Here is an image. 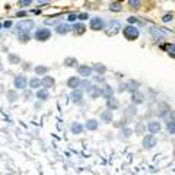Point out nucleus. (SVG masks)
Segmentation results:
<instances>
[{"label":"nucleus","mask_w":175,"mask_h":175,"mask_svg":"<svg viewBox=\"0 0 175 175\" xmlns=\"http://www.w3.org/2000/svg\"><path fill=\"white\" fill-rule=\"evenodd\" d=\"M123 35H124V38L127 41H136L139 38V35H140V31H139V28L134 26V25H126V26L123 28Z\"/></svg>","instance_id":"f257e3e1"},{"label":"nucleus","mask_w":175,"mask_h":175,"mask_svg":"<svg viewBox=\"0 0 175 175\" xmlns=\"http://www.w3.org/2000/svg\"><path fill=\"white\" fill-rule=\"evenodd\" d=\"M149 34L152 35L153 39H156V41H162L165 39L168 35H169V31L168 29H165V28H159V26H150L149 28Z\"/></svg>","instance_id":"f03ea898"},{"label":"nucleus","mask_w":175,"mask_h":175,"mask_svg":"<svg viewBox=\"0 0 175 175\" xmlns=\"http://www.w3.org/2000/svg\"><path fill=\"white\" fill-rule=\"evenodd\" d=\"M34 26V21L32 19H25L16 23V31L18 34H29V31Z\"/></svg>","instance_id":"7ed1b4c3"},{"label":"nucleus","mask_w":175,"mask_h":175,"mask_svg":"<svg viewBox=\"0 0 175 175\" xmlns=\"http://www.w3.org/2000/svg\"><path fill=\"white\" fill-rule=\"evenodd\" d=\"M169 112H171L169 104H166V102H164V101L158 102V107H156V115H158L159 118H165L166 115H169Z\"/></svg>","instance_id":"20e7f679"},{"label":"nucleus","mask_w":175,"mask_h":175,"mask_svg":"<svg viewBox=\"0 0 175 175\" xmlns=\"http://www.w3.org/2000/svg\"><path fill=\"white\" fill-rule=\"evenodd\" d=\"M142 144H143V149H146V150H150V149H153L155 146H156V144H158V140H156L155 134H146V136L143 137Z\"/></svg>","instance_id":"39448f33"},{"label":"nucleus","mask_w":175,"mask_h":175,"mask_svg":"<svg viewBox=\"0 0 175 175\" xmlns=\"http://www.w3.org/2000/svg\"><path fill=\"white\" fill-rule=\"evenodd\" d=\"M35 39L37 41H47V39L51 37V31H50L48 28H39L35 31Z\"/></svg>","instance_id":"423d86ee"},{"label":"nucleus","mask_w":175,"mask_h":175,"mask_svg":"<svg viewBox=\"0 0 175 175\" xmlns=\"http://www.w3.org/2000/svg\"><path fill=\"white\" fill-rule=\"evenodd\" d=\"M105 26V22L102 18H92L91 19V23H89V28L92 29V31H101V29H104Z\"/></svg>","instance_id":"0eeeda50"},{"label":"nucleus","mask_w":175,"mask_h":175,"mask_svg":"<svg viewBox=\"0 0 175 175\" xmlns=\"http://www.w3.org/2000/svg\"><path fill=\"white\" fill-rule=\"evenodd\" d=\"M13 85H15L16 89H25L28 85V79L23 76V75H18V76L15 77V80H13Z\"/></svg>","instance_id":"6e6552de"},{"label":"nucleus","mask_w":175,"mask_h":175,"mask_svg":"<svg viewBox=\"0 0 175 175\" xmlns=\"http://www.w3.org/2000/svg\"><path fill=\"white\" fill-rule=\"evenodd\" d=\"M120 29H123V26H121V23L118 21H111L108 25V31H107V34L108 35H115L117 32H120Z\"/></svg>","instance_id":"1a4fd4ad"},{"label":"nucleus","mask_w":175,"mask_h":175,"mask_svg":"<svg viewBox=\"0 0 175 175\" xmlns=\"http://www.w3.org/2000/svg\"><path fill=\"white\" fill-rule=\"evenodd\" d=\"M148 130L152 133V134H158L159 131L162 130V126L158 120H150L148 123Z\"/></svg>","instance_id":"9d476101"},{"label":"nucleus","mask_w":175,"mask_h":175,"mask_svg":"<svg viewBox=\"0 0 175 175\" xmlns=\"http://www.w3.org/2000/svg\"><path fill=\"white\" fill-rule=\"evenodd\" d=\"M80 83H82V79L79 76H71L70 79H67V88H70V89H76V88H80Z\"/></svg>","instance_id":"9b49d317"},{"label":"nucleus","mask_w":175,"mask_h":175,"mask_svg":"<svg viewBox=\"0 0 175 175\" xmlns=\"http://www.w3.org/2000/svg\"><path fill=\"white\" fill-rule=\"evenodd\" d=\"M92 67H89L88 64H83V66H79V69H77V73H79V76L85 77V79H88V77L92 75Z\"/></svg>","instance_id":"f8f14e48"},{"label":"nucleus","mask_w":175,"mask_h":175,"mask_svg":"<svg viewBox=\"0 0 175 175\" xmlns=\"http://www.w3.org/2000/svg\"><path fill=\"white\" fill-rule=\"evenodd\" d=\"M144 102V95H143L142 92H139V91H136L134 93H131V104L134 105H140Z\"/></svg>","instance_id":"ddd939ff"},{"label":"nucleus","mask_w":175,"mask_h":175,"mask_svg":"<svg viewBox=\"0 0 175 175\" xmlns=\"http://www.w3.org/2000/svg\"><path fill=\"white\" fill-rule=\"evenodd\" d=\"M88 95L91 96L92 99H96L99 96H102V88L99 86H92L89 91H88Z\"/></svg>","instance_id":"4468645a"},{"label":"nucleus","mask_w":175,"mask_h":175,"mask_svg":"<svg viewBox=\"0 0 175 175\" xmlns=\"http://www.w3.org/2000/svg\"><path fill=\"white\" fill-rule=\"evenodd\" d=\"M107 108L111 109V111L118 109V108H120V102H118V99H115L114 96L108 98V99H107Z\"/></svg>","instance_id":"2eb2a0df"},{"label":"nucleus","mask_w":175,"mask_h":175,"mask_svg":"<svg viewBox=\"0 0 175 175\" xmlns=\"http://www.w3.org/2000/svg\"><path fill=\"white\" fill-rule=\"evenodd\" d=\"M82 98H83V95L79 89H76V91H73V92L70 93V99L75 104H82Z\"/></svg>","instance_id":"dca6fc26"},{"label":"nucleus","mask_w":175,"mask_h":175,"mask_svg":"<svg viewBox=\"0 0 175 175\" xmlns=\"http://www.w3.org/2000/svg\"><path fill=\"white\" fill-rule=\"evenodd\" d=\"M86 130H91V131H95V130H98V127H99V121L98 120H95V118H91V120H88L86 121Z\"/></svg>","instance_id":"f3484780"},{"label":"nucleus","mask_w":175,"mask_h":175,"mask_svg":"<svg viewBox=\"0 0 175 175\" xmlns=\"http://www.w3.org/2000/svg\"><path fill=\"white\" fill-rule=\"evenodd\" d=\"M126 85H127V91L131 93H134L136 91H139V86H140V83L137 82V80H128Z\"/></svg>","instance_id":"a211bd4d"},{"label":"nucleus","mask_w":175,"mask_h":175,"mask_svg":"<svg viewBox=\"0 0 175 175\" xmlns=\"http://www.w3.org/2000/svg\"><path fill=\"white\" fill-rule=\"evenodd\" d=\"M99 117H101V120L104 121V123L108 124V123L112 121V111H111V109H107V111H104V112H101Z\"/></svg>","instance_id":"6ab92c4d"},{"label":"nucleus","mask_w":175,"mask_h":175,"mask_svg":"<svg viewBox=\"0 0 175 175\" xmlns=\"http://www.w3.org/2000/svg\"><path fill=\"white\" fill-rule=\"evenodd\" d=\"M127 22L130 23V25H139V26H144L146 25V22L144 21H142V19H139V18H136V16H130V18H127Z\"/></svg>","instance_id":"aec40b11"},{"label":"nucleus","mask_w":175,"mask_h":175,"mask_svg":"<svg viewBox=\"0 0 175 175\" xmlns=\"http://www.w3.org/2000/svg\"><path fill=\"white\" fill-rule=\"evenodd\" d=\"M41 80H43V88H45V89H48V88H53V86H54V83H55L54 79H53L51 76H44Z\"/></svg>","instance_id":"412c9836"},{"label":"nucleus","mask_w":175,"mask_h":175,"mask_svg":"<svg viewBox=\"0 0 175 175\" xmlns=\"http://www.w3.org/2000/svg\"><path fill=\"white\" fill-rule=\"evenodd\" d=\"M112 95H114V89L109 86V85H105V86L102 88V98L108 99V98H111Z\"/></svg>","instance_id":"4be33fe9"},{"label":"nucleus","mask_w":175,"mask_h":175,"mask_svg":"<svg viewBox=\"0 0 175 175\" xmlns=\"http://www.w3.org/2000/svg\"><path fill=\"white\" fill-rule=\"evenodd\" d=\"M164 48L166 50V54L175 60V44H165Z\"/></svg>","instance_id":"5701e85b"},{"label":"nucleus","mask_w":175,"mask_h":175,"mask_svg":"<svg viewBox=\"0 0 175 175\" xmlns=\"http://www.w3.org/2000/svg\"><path fill=\"white\" fill-rule=\"evenodd\" d=\"M131 134H133V130L128 128V127H124V128L120 131V139L127 140V139H130V137H131Z\"/></svg>","instance_id":"b1692460"},{"label":"nucleus","mask_w":175,"mask_h":175,"mask_svg":"<svg viewBox=\"0 0 175 175\" xmlns=\"http://www.w3.org/2000/svg\"><path fill=\"white\" fill-rule=\"evenodd\" d=\"M70 29H71V28L69 26L67 23H59L57 28H55V32H57V34H67Z\"/></svg>","instance_id":"393cba45"},{"label":"nucleus","mask_w":175,"mask_h":175,"mask_svg":"<svg viewBox=\"0 0 175 175\" xmlns=\"http://www.w3.org/2000/svg\"><path fill=\"white\" fill-rule=\"evenodd\" d=\"M37 98L38 99H43V101H45V99L50 98V92L45 89V88H43V89H39L38 92H37Z\"/></svg>","instance_id":"a878e982"},{"label":"nucleus","mask_w":175,"mask_h":175,"mask_svg":"<svg viewBox=\"0 0 175 175\" xmlns=\"http://www.w3.org/2000/svg\"><path fill=\"white\" fill-rule=\"evenodd\" d=\"M41 86H43V80L38 79V77H32V79L29 80V88L37 89V88H41Z\"/></svg>","instance_id":"bb28decb"},{"label":"nucleus","mask_w":175,"mask_h":175,"mask_svg":"<svg viewBox=\"0 0 175 175\" xmlns=\"http://www.w3.org/2000/svg\"><path fill=\"white\" fill-rule=\"evenodd\" d=\"M92 69H93L95 71H96V73H99V75H104L105 71H107V67H105V66L102 64V63H95Z\"/></svg>","instance_id":"cd10ccee"},{"label":"nucleus","mask_w":175,"mask_h":175,"mask_svg":"<svg viewBox=\"0 0 175 175\" xmlns=\"http://www.w3.org/2000/svg\"><path fill=\"white\" fill-rule=\"evenodd\" d=\"M166 131H168V134H171V136H174L175 134V121L169 120V121H166Z\"/></svg>","instance_id":"c85d7f7f"},{"label":"nucleus","mask_w":175,"mask_h":175,"mask_svg":"<svg viewBox=\"0 0 175 175\" xmlns=\"http://www.w3.org/2000/svg\"><path fill=\"white\" fill-rule=\"evenodd\" d=\"M82 131H83V127L80 123H73L71 124V133L73 134H80Z\"/></svg>","instance_id":"c756f323"},{"label":"nucleus","mask_w":175,"mask_h":175,"mask_svg":"<svg viewBox=\"0 0 175 175\" xmlns=\"http://www.w3.org/2000/svg\"><path fill=\"white\" fill-rule=\"evenodd\" d=\"M73 31H75L77 35H82V34L86 31V26H85L83 23H76V25L73 26Z\"/></svg>","instance_id":"7c9ffc66"},{"label":"nucleus","mask_w":175,"mask_h":175,"mask_svg":"<svg viewBox=\"0 0 175 175\" xmlns=\"http://www.w3.org/2000/svg\"><path fill=\"white\" fill-rule=\"evenodd\" d=\"M174 13H172V12H166V13H164V16H162V22H165V23H166V22H172L174 21Z\"/></svg>","instance_id":"2f4dec72"},{"label":"nucleus","mask_w":175,"mask_h":175,"mask_svg":"<svg viewBox=\"0 0 175 175\" xmlns=\"http://www.w3.org/2000/svg\"><path fill=\"white\" fill-rule=\"evenodd\" d=\"M64 64L69 66V67H76L77 66V60L76 59H73V57H67L64 60Z\"/></svg>","instance_id":"473e14b6"},{"label":"nucleus","mask_w":175,"mask_h":175,"mask_svg":"<svg viewBox=\"0 0 175 175\" xmlns=\"http://www.w3.org/2000/svg\"><path fill=\"white\" fill-rule=\"evenodd\" d=\"M128 6L133 9H139L142 6V0H128Z\"/></svg>","instance_id":"72a5a7b5"},{"label":"nucleus","mask_w":175,"mask_h":175,"mask_svg":"<svg viewBox=\"0 0 175 175\" xmlns=\"http://www.w3.org/2000/svg\"><path fill=\"white\" fill-rule=\"evenodd\" d=\"M9 63H10V64H18V63H21V59H19V55H16V54H9Z\"/></svg>","instance_id":"f704fd0d"},{"label":"nucleus","mask_w":175,"mask_h":175,"mask_svg":"<svg viewBox=\"0 0 175 175\" xmlns=\"http://www.w3.org/2000/svg\"><path fill=\"white\" fill-rule=\"evenodd\" d=\"M48 71V67H45V66H37L35 67V73L37 75H45Z\"/></svg>","instance_id":"c9c22d12"},{"label":"nucleus","mask_w":175,"mask_h":175,"mask_svg":"<svg viewBox=\"0 0 175 175\" xmlns=\"http://www.w3.org/2000/svg\"><path fill=\"white\" fill-rule=\"evenodd\" d=\"M18 38L21 43H28L31 39V37H29V34H18Z\"/></svg>","instance_id":"e433bc0d"},{"label":"nucleus","mask_w":175,"mask_h":175,"mask_svg":"<svg viewBox=\"0 0 175 175\" xmlns=\"http://www.w3.org/2000/svg\"><path fill=\"white\" fill-rule=\"evenodd\" d=\"M109 9H111L112 12H121V10H123L121 5H120V3H117V2H115V3H112V5H109Z\"/></svg>","instance_id":"4c0bfd02"},{"label":"nucleus","mask_w":175,"mask_h":175,"mask_svg":"<svg viewBox=\"0 0 175 175\" xmlns=\"http://www.w3.org/2000/svg\"><path fill=\"white\" fill-rule=\"evenodd\" d=\"M80 88H83V89H86V91H89V89L92 88V85H91V82H89L88 79H83L82 83H80Z\"/></svg>","instance_id":"58836bf2"},{"label":"nucleus","mask_w":175,"mask_h":175,"mask_svg":"<svg viewBox=\"0 0 175 175\" xmlns=\"http://www.w3.org/2000/svg\"><path fill=\"white\" fill-rule=\"evenodd\" d=\"M32 5V0H19V6L21 7H28Z\"/></svg>","instance_id":"ea45409f"},{"label":"nucleus","mask_w":175,"mask_h":175,"mask_svg":"<svg viewBox=\"0 0 175 175\" xmlns=\"http://www.w3.org/2000/svg\"><path fill=\"white\" fill-rule=\"evenodd\" d=\"M127 111H128V114L130 115H136L137 114V108H136V105L134 104H131L128 108H127Z\"/></svg>","instance_id":"a19ab883"},{"label":"nucleus","mask_w":175,"mask_h":175,"mask_svg":"<svg viewBox=\"0 0 175 175\" xmlns=\"http://www.w3.org/2000/svg\"><path fill=\"white\" fill-rule=\"evenodd\" d=\"M7 96H9V101H10V102H13L15 99H18L16 95H15V92H12V91H9V92H7Z\"/></svg>","instance_id":"79ce46f5"},{"label":"nucleus","mask_w":175,"mask_h":175,"mask_svg":"<svg viewBox=\"0 0 175 175\" xmlns=\"http://www.w3.org/2000/svg\"><path fill=\"white\" fill-rule=\"evenodd\" d=\"M88 18H89L88 13H80V15H77V19H80V21H86Z\"/></svg>","instance_id":"37998d69"},{"label":"nucleus","mask_w":175,"mask_h":175,"mask_svg":"<svg viewBox=\"0 0 175 175\" xmlns=\"http://www.w3.org/2000/svg\"><path fill=\"white\" fill-rule=\"evenodd\" d=\"M95 80H96V82H99V83H104V82H105V79H104V76H102V75H98V76H95Z\"/></svg>","instance_id":"c03bdc74"},{"label":"nucleus","mask_w":175,"mask_h":175,"mask_svg":"<svg viewBox=\"0 0 175 175\" xmlns=\"http://www.w3.org/2000/svg\"><path fill=\"white\" fill-rule=\"evenodd\" d=\"M76 19H77V15H69V18H67L69 22H75Z\"/></svg>","instance_id":"a18cd8bd"},{"label":"nucleus","mask_w":175,"mask_h":175,"mask_svg":"<svg viewBox=\"0 0 175 175\" xmlns=\"http://www.w3.org/2000/svg\"><path fill=\"white\" fill-rule=\"evenodd\" d=\"M136 131L139 133V134H142V131H143V126H142V124H139V126H137Z\"/></svg>","instance_id":"49530a36"},{"label":"nucleus","mask_w":175,"mask_h":175,"mask_svg":"<svg viewBox=\"0 0 175 175\" xmlns=\"http://www.w3.org/2000/svg\"><path fill=\"white\" fill-rule=\"evenodd\" d=\"M169 117H171V120H172V121H175V109L169 112Z\"/></svg>","instance_id":"de8ad7c7"},{"label":"nucleus","mask_w":175,"mask_h":175,"mask_svg":"<svg viewBox=\"0 0 175 175\" xmlns=\"http://www.w3.org/2000/svg\"><path fill=\"white\" fill-rule=\"evenodd\" d=\"M3 26H5V28H10V26H12V22H10V21L5 22V23H3Z\"/></svg>","instance_id":"09e8293b"},{"label":"nucleus","mask_w":175,"mask_h":175,"mask_svg":"<svg viewBox=\"0 0 175 175\" xmlns=\"http://www.w3.org/2000/svg\"><path fill=\"white\" fill-rule=\"evenodd\" d=\"M16 16H26V12H19L16 13Z\"/></svg>","instance_id":"8fccbe9b"},{"label":"nucleus","mask_w":175,"mask_h":175,"mask_svg":"<svg viewBox=\"0 0 175 175\" xmlns=\"http://www.w3.org/2000/svg\"><path fill=\"white\" fill-rule=\"evenodd\" d=\"M39 3H50V2H51V0H38Z\"/></svg>","instance_id":"3c124183"},{"label":"nucleus","mask_w":175,"mask_h":175,"mask_svg":"<svg viewBox=\"0 0 175 175\" xmlns=\"http://www.w3.org/2000/svg\"><path fill=\"white\" fill-rule=\"evenodd\" d=\"M172 156H174V159H175V149H174V152H172Z\"/></svg>","instance_id":"603ef678"},{"label":"nucleus","mask_w":175,"mask_h":175,"mask_svg":"<svg viewBox=\"0 0 175 175\" xmlns=\"http://www.w3.org/2000/svg\"><path fill=\"white\" fill-rule=\"evenodd\" d=\"M2 26H3V25H2V23H0V28H2Z\"/></svg>","instance_id":"864d4df0"}]
</instances>
